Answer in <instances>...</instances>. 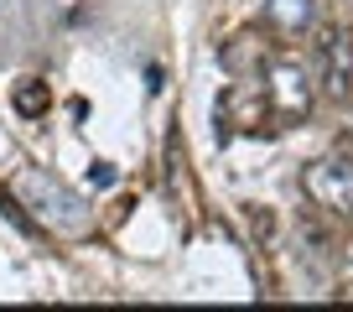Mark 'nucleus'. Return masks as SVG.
<instances>
[{
  "label": "nucleus",
  "instance_id": "f257e3e1",
  "mask_svg": "<svg viewBox=\"0 0 353 312\" xmlns=\"http://www.w3.org/2000/svg\"><path fill=\"white\" fill-rule=\"evenodd\" d=\"M16 198H21L32 213H42L47 224H57L63 234L88 229V208H83V198H78L73 188H63V182H52L47 172H37V167H21V172H16Z\"/></svg>",
  "mask_w": 353,
  "mask_h": 312
},
{
  "label": "nucleus",
  "instance_id": "f03ea898",
  "mask_svg": "<svg viewBox=\"0 0 353 312\" xmlns=\"http://www.w3.org/2000/svg\"><path fill=\"white\" fill-rule=\"evenodd\" d=\"M301 188L317 208L338 213V219H353V162L348 156H322L301 172Z\"/></svg>",
  "mask_w": 353,
  "mask_h": 312
},
{
  "label": "nucleus",
  "instance_id": "7ed1b4c3",
  "mask_svg": "<svg viewBox=\"0 0 353 312\" xmlns=\"http://www.w3.org/2000/svg\"><path fill=\"white\" fill-rule=\"evenodd\" d=\"M317 84H322V99L353 104V37L343 26H327L317 37Z\"/></svg>",
  "mask_w": 353,
  "mask_h": 312
},
{
  "label": "nucleus",
  "instance_id": "20e7f679",
  "mask_svg": "<svg viewBox=\"0 0 353 312\" xmlns=\"http://www.w3.org/2000/svg\"><path fill=\"white\" fill-rule=\"evenodd\" d=\"M265 104L286 120H301L312 110V73L307 63L296 57H276V63H265Z\"/></svg>",
  "mask_w": 353,
  "mask_h": 312
},
{
  "label": "nucleus",
  "instance_id": "39448f33",
  "mask_svg": "<svg viewBox=\"0 0 353 312\" xmlns=\"http://www.w3.org/2000/svg\"><path fill=\"white\" fill-rule=\"evenodd\" d=\"M317 21V0H265V26L276 37H307Z\"/></svg>",
  "mask_w": 353,
  "mask_h": 312
},
{
  "label": "nucleus",
  "instance_id": "423d86ee",
  "mask_svg": "<svg viewBox=\"0 0 353 312\" xmlns=\"http://www.w3.org/2000/svg\"><path fill=\"white\" fill-rule=\"evenodd\" d=\"M16 110L21 115H42L47 110V84L42 78H21V84H16Z\"/></svg>",
  "mask_w": 353,
  "mask_h": 312
}]
</instances>
